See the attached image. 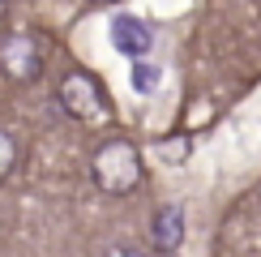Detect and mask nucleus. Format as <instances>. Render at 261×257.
Masks as SVG:
<instances>
[{
  "mask_svg": "<svg viewBox=\"0 0 261 257\" xmlns=\"http://www.w3.org/2000/svg\"><path fill=\"white\" fill-rule=\"evenodd\" d=\"M94 180H99L103 193H133L137 180H141V155L133 142H124V137H116V142H107L99 155H94Z\"/></svg>",
  "mask_w": 261,
  "mask_h": 257,
  "instance_id": "f257e3e1",
  "label": "nucleus"
},
{
  "mask_svg": "<svg viewBox=\"0 0 261 257\" xmlns=\"http://www.w3.org/2000/svg\"><path fill=\"white\" fill-rule=\"evenodd\" d=\"M0 73L5 78H13L17 86H26V82H35L39 73H43V47H39V39H30V35H9L5 43H0Z\"/></svg>",
  "mask_w": 261,
  "mask_h": 257,
  "instance_id": "f03ea898",
  "label": "nucleus"
},
{
  "mask_svg": "<svg viewBox=\"0 0 261 257\" xmlns=\"http://www.w3.org/2000/svg\"><path fill=\"white\" fill-rule=\"evenodd\" d=\"M60 103H64V112H69L73 120H82V124H103L107 120V103H103L99 86L86 78V73H69V78H64Z\"/></svg>",
  "mask_w": 261,
  "mask_h": 257,
  "instance_id": "7ed1b4c3",
  "label": "nucleus"
},
{
  "mask_svg": "<svg viewBox=\"0 0 261 257\" xmlns=\"http://www.w3.org/2000/svg\"><path fill=\"white\" fill-rule=\"evenodd\" d=\"M107 35H112V47L120 56H128V60H146L150 47H154V30L133 13H116L112 26H107Z\"/></svg>",
  "mask_w": 261,
  "mask_h": 257,
  "instance_id": "20e7f679",
  "label": "nucleus"
},
{
  "mask_svg": "<svg viewBox=\"0 0 261 257\" xmlns=\"http://www.w3.org/2000/svg\"><path fill=\"white\" fill-rule=\"evenodd\" d=\"M184 240V210L180 206H163L154 214V223H150V244H154L159 253H176Z\"/></svg>",
  "mask_w": 261,
  "mask_h": 257,
  "instance_id": "39448f33",
  "label": "nucleus"
},
{
  "mask_svg": "<svg viewBox=\"0 0 261 257\" xmlns=\"http://www.w3.org/2000/svg\"><path fill=\"white\" fill-rule=\"evenodd\" d=\"M159 82H163V69L154 60H133V90L137 94H154Z\"/></svg>",
  "mask_w": 261,
  "mask_h": 257,
  "instance_id": "423d86ee",
  "label": "nucleus"
},
{
  "mask_svg": "<svg viewBox=\"0 0 261 257\" xmlns=\"http://www.w3.org/2000/svg\"><path fill=\"white\" fill-rule=\"evenodd\" d=\"M13 163H17V146H13V137H9L5 128H0V180H5L9 171H13Z\"/></svg>",
  "mask_w": 261,
  "mask_h": 257,
  "instance_id": "0eeeda50",
  "label": "nucleus"
},
{
  "mask_svg": "<svg viewBox=\"0 0 261 257\" xmlns=\"http://www.w3.org/2000/svg\"><path fill=\"white\" fill-rule=\"evenodd\" d=\"M103 257H146V253H141L137 244H128V240H116V244L103 249Z\"/></svg>",
  "mask_w": 261,
  "mask_h": 257,
  "instance_id": "6e6552de",
  "label": "nucleus"
},
{
  "mask_svg": "<svg viewBox=\"0 0 261 257\" xmlns=\"http://www.w3.org/2000/svg\"><path fill=\"white\" fill-rule=\"evenodd\" d=\"M159 155L163 159H184V155H189V142H184V137H180V142H163Z\"/></svg>",
  "mask_w": 261,
  "mask_h": 257,
  "instance_id": "1a4fd4ad",
  "label": "nucleus"
},
{
  "mask_svg": "<svg viewBox=\"0 0 261 257\" xmlns=\"http://www.w3.org/2000/svg\"><path fill=\"white\" fill-rule=\"evenodd\" d=\"M0 17H5V5H0Z\"/></svg>",
  "mask_w": 261,
  "mask_h": 257,
  "instance_id": "9d476101",
  "label": "nucleus"
}]
</instances>
